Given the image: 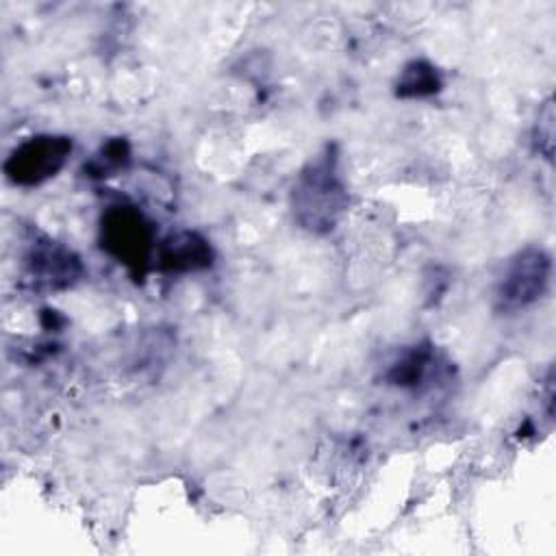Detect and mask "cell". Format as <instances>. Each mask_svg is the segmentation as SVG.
<instances>
[{
  "label": "cell",
  "mask_w": 556,
  "mask_h": 556,
  "mask_svg": "<svg viewBox=\"0 0 556 556\" xmlns=\"http://www.w3.org/2000/svg\"><path fill=\"white\" fill-rule=\"evenodd\" d=\"M430 361H432L430 350L413 348L391 367L389 380H393V384H400V387H413L426 376Z\"/></svg>",
  "instance_id": "obj_8"
},
{
  "label": "cell",
  "mask_w": 556,
  "mask_h": 556,
  "mask_svg": "<svg viewBox=\"0 0 556 556\" xmlns=\"http://www.w3.org/2000/svg\"><path fill=\"white\" fill-rule=\"evenodd\" d=\"M70 152L72 141L67 137L39 135L11 152L4 172L15 185H39L65 165Z\"/></svg>",
  "instance_id": "obj_3"
},
{
  "label": "cell",
  "mask_w": 556,
  "mask_h": 556,
  "mask_svg": "<svg viewBox=\"0 0 556 556\" xmlns=\"http://www.w3.org/2000/svg\"><path fill=\"white\" fill-rule=\"evenodd\" d=\"M295 222L311 232H330L348 208V191L337 169V154L326 148L298 176L291 191Z\"/></svg>",
  "instance_id": "obj_1"
},
{
  "label": "cell",
  "mask_w": 556,
  "mask_h": 556,
  "mask_svg": "<svg viewBox=\"0 0 556 556\" xmlns=\"http://www.w3.org/2000/svg\"><path fill=\"white\" fill-rule=\"evenodd\" d=\"M128 163V146L124 139H113L106 146H102V150L98 152V156L93 159L91 167L96 169L98 176H109V172L122 167Z\"/></svg>",
  "instance_id": "obj_9"
},
{
  "label": "cell",
  "mask_w": 556,
  "mask_h": 556,
  "mask_svg": "<svg viewBox=\"0 0 556 556\" xmlns=\"http://www.w3.org/2000/svg\"><path fill=\"white\" fill-rule=\"evenodd\" d=\"M102 245L128 265H143L150 252V230L130 208H113L102 222Z\"/></svg>",
  "instance_id": "obj_4"
},
{
  "label": "cell",
  "mask_w": 556,
  "mask_h": 556,
  "mask_svg": "<svg viewBox=\"0 0 556 556\" xmlns=\"http://www.w3.org/2000/svg\"><path fill=\"white\" fill-rule=\"evenodd\" d=\"M211 248L195 232L169 235L161 245V265L169 271H193L211 265Z\"/></svg>",
  "instance_id": "obj_6"
},
{
  "label": "cell",
  "mask_w": 556,
  "mask_h": 556,
  "mask_svg": "<svg viewBox=\"0 0 556 556\" xmlns=\"http://www.w3.org/2000/svg\"><path fill=\"white\" fill-rule=\"evenodd\" d=\"M552 261L541 248L521 250L506 267L495 300L502 311H519L534 304L547 289Z\"/></svg>",
  "instance_id": "obj_2"
},
{
  "label": "cell",
  "mask_w": 556,
  "mask_h": 556,
  "mask_svg": "<svg viewBox=\"0 0 556 556\" xmlns=\"http://www.w3.org/2000/svg\"><path fill=\"white\" fill-rule=\"evenodd\" d=\"M397 96L402 98H421L437 93L441 89V78L437 70L426 61H413L404 67V72L397 78Z\"/></svg>",
  "instance_id": "obj_7"
},
{
  "label": "cell",
  "mask_w": 556,
  "mask_h": 556,
  "mask_svg": "<svg viewBox=\"0 0 556 556\" xmlns=\"http://www.w3.org/2000/svg\"><path fill=\"white\" fill-rule=\"evenodd\" d=\"M80 271L78 261L72 256V252L56 248V245H43L35 248L26 256V276L46 289H56L70 285Z\"/></svg>",
  "instance_id": "obj_5"
}]
</instances>
